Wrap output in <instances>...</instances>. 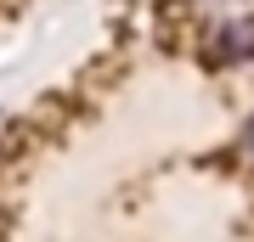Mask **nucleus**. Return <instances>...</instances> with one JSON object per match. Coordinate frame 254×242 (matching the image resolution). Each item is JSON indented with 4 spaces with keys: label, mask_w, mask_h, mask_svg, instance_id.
Returning <instances> with one entry per match:
<instances>
[{
    "label": "nucleus",
    "mask_w": 254,
    "mask_h": 242,
    "mask_svg": "<svg viewBox=\"0 0 254 242\" xmlns=\"http://www.w3.org/2000/svg\"><path fill=\"white\" fill-rule=\"evenodd\" d=\"M215 51H220V62H249V56H254V23L220 28V34H215Z\"/></svg>",
    "instance_id": "nucleus-1"
},
{
    "label": "nucleus",
    "mask_w": 254,
    "mask_h": 242,
    "mask_svg": "<svg viewBox=\"0 0 254 242\" xmlns=\"http://www.w3.org/2000/svg\"><path fill=\"white\" fill-rule=\"evenodd\" d=\"M243 146H249V152H254V118H249V130H243Z\"/></svg>",
    "instance_id": "nucleus-2"
}]
</instances>
